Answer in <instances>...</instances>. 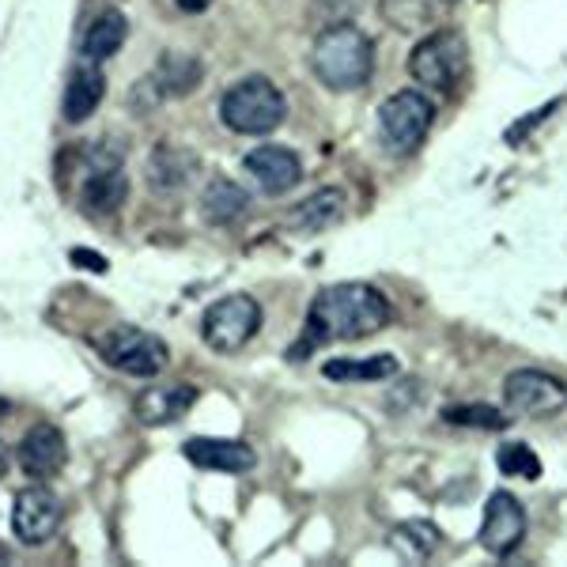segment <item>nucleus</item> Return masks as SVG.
<instances>
[{
    "label": "nucleus",
    "instance_id": "f257e3e1",
    "mask_svg": "<svg viewBox=\"0 0 567 567\" xmlns=\"http://www.w3.org/2000/svg\"><path fill=\"white\" fill-rule=\"evenodd\" d=\"M390 299L374 284L349 280L322 288L307 310V341L296 344L291 355L296 360L310 355V349L322 341H363V337H374L390 326Z\"/></svg>",
    "mask_w": 567,
    "mask_h": 567
},
{
    "label": "nucleus",
    "instance_id": "f03ea898",
    "mask_svg": "<svg viewBox=\"0 0 567 567\" xmlns=\"http://www.w3.org/2000/svg\"><path fill=\"white\" fill-rule=\"evenodd\" d=\"M310 69L322 80L329 91H355L371 80L374 69V50L368 31H360L355 23H329L315 39L310 50Z\"/></svg>",
    "mask_w": 567,
    "mask_h": 567
},
{
    "label": "nucleus",
    "instance_id": "7ed1b4c3",
    "mask_svg": "<svg viewBox=\"0 0 567 567\" xmlns=\"http://www.w3.org/2000/svg\"><path fill=\"white\" fill-rule=\"evenodd\" d=\"M219 117H224V125L231 133L269 136L288 117V103H284V91L272 80L246 76L235 87H227V95L219 99Z\"/></svg>",
    "mask_w": 567,
    "mask_h": 567
},
{
    "label": "nucleus",
    "instance_id": "20e7f679",
    "mask_svg": "<svg viewBox=\"0 0 567 567\" xmlns=\"http://www.w3.org/2000/svg\"><path fill=\"white\" fill-rule=\"evenodd\" d=\"M95 344L110 368L133 374V379H155L171 360L167 344L155 333H148V329H136V326H114L110 333L99 337Z\"/></svg>",
    "mask_w": 567,
    "mask_h": 567
},
{
    "label": "nucleus",
    "instance_id": "39448f33",
    "mask_svg": "<svg viewBox=\"0 0 567 567\" xmlns=\"http://www.w3.org/2000/svg\"><path fill=\"white\" fill-rule=\"evenodd\" d=\"M435 122V106L432 99L424 95V91H398V95H390L386 103L379 110V136L382 144H386V152L393 155H405L420 148V141L427 136Z\"/></svg>",
    "mask_w": 567,
    "mask_h": 567
},
{
    "label": "nucleus",
    "instance_id": "423d86ee",
    "mask_svg": "<svg viewBox=\"0 0 567 567\" xmlns=\"http://www.w3.org/2000/svg\"><path fill=\"white\" fill-rule=\"evenodd\" d=\"M261 329V303L254 296H227L205 310L200 322V337L219 355H235L254 341Z\"/></svg>",
    "mask_w": 567,
    "mask_h": 567
},
{
    "label": "nucleus",
    "instance_id": "0eeeda50",
    "mask_svg": "<svg viewBox=\"0 0 567 567\" xmlns=\"http://www.w3.org/2000/svg\"><path fill=\"white\" fill-rule=\"evenodd\" d=\"M409 72L432 91H454L465 72V42L454 31H435L409 53Z\"/></svg>",
    "mask_w": 567,
    "mask_h": 567
},
{
    "label": "nucleus",
    "instance_id": "6e6552de",
    "mask_svg": "<svg viewBox=\"0 0 567 567\" xmlns=\"http://www.w3.org/2000/svg\"><path fill=\"white\" fill-rule=\"evenodd\" d=\"M503 401H507L511 413L523 416H553L567 405V386L553 374L537 371V368H523L511 371L503 379Z\"/></svg>",
    "mask_w": 567,
    "mask_h": 567
},
{
    "label": "nucleus",
    "instance_id": "1a4fd4ad",
    "mask_svg": "<svg viewBox=\"0 0 567 567\" xmlns=\"http://www.w3.org/2000/svg\"><path fill=\"white\" fill-rule=\"evenodd\" d=\"M61 526V499L39 481L23 488L12 503V534L23 545H45Z\"/></svg>",
    "mask_w": 567,
    "mask_h": 567
},
{
    "label": "nucleus",
    "instance_id": "9d476101",
    "mask_svg": "<svg viewBox=\"0 0 567 567\" xmlns=\"http://www.w3.org/2000/svg\"><path fill=\"white\" fill-rule=\"evenodd\" d=\"M99 152L103 155H95V163H91V175L84 178L80 200H84L87 213L110 216L130 197V178H125V171H122V152H114V148H99Z\"/></svg>",
    "mask_w": 567,
    "mask_h": 567
},
{
    "label": "nucleus",
    "instance_id": "9b49d317",
    "mask_svg": "<svg viewBox=\"0 0 567 567\" xmlns=\"http://www.w3.org/2000/svg\"><path fill=\"white\" fill-rule=\"evenodd\" d=\"M526 537V507L511 492H492L481 523V545L492 556H511Z\"/></svg>",
    "mask_w": 567,
    "mask_h": 567
},
{
    "label": "nucleus",
    "instance_id": "f8f14e48",
    "mask_svg": "<svg viewBox=\"0 0 567 567\" xmlns=\"http://www.w3.org/2000/svg\"><path fill=\"white\" fill-rule=\"evenodd\" d=\"M243 167H246V175L272 197L296 189L299 178H303V159L291 148H280V144H261V148H254L243 159Z\"/></svg>",
    "mask_w": 567,
    "mask_h": 567
},
{
    "label": "nucleus",
    "instance_id": "ddd939ff",
    "mask_svg": "<svg viewBox=\"0 0 567 567\" xmlns=\"http://www.w3.org/2000/svg\"><path fill=\"white\" fill-rule=\"evenodd\" d=\"M69 462V446L65 435L53 424H34L31 432L20 439V470L31 481H50L65 470Z\"/></svg>",
    "mask_w": 567,
    "mask_h": 567
},
{
    "label": "nucleus",
    "instance_id": "4468645a",
    "mask_svg": "<svg viewBox=\"0 0 567 567\" xmlns=\"http://www.w3.org/2000/svg\"><path fill=\"white\" fill-rule=\"evenodd\" d=\"M189 462L197 470H213V473H250L258 465V454L250 451L239 439H205L194 435L186 446H182Z\"/></svg>",
    "mask_w": 567,
    "mask_h": 567
},
{
    "label": "nucleus",
    "instance_id": "2eb2a0df",
    "mask_svg": "<svg viewBox=\"0 0 567 567\" xmlns=\"http://www.w3.org/2000/svg\"><path fill=\"white\" fill-rule=\"evenodd\" d=\"M197 390L194 386H182V382H171V386H148L136 398V420L148 427H163V424H175L194 409Z\"/></svg>",
    "mask_w": 567,
    "mask_h": 567
},
{
    "label": "nucleus",
    "instance_id": "dca6fc26",
    "mask_svg": "<svg viewBox=\"0 0 567 567\" xmlns=\"http://www.w3.org/2000/svg\"><path fill=\"white\" fill-rule=\"evenodd\" d=\"M103 95H106V76L95 69V61H91V65L76 69L69 76L65 99H61V114H65V122H72V125L87 122V117L99 110V103H103Z\"/></svg>",
    "mask_w": 567,
    "mask_h": 567
},
{
    "label": "nucleus",
    "instance_id": "f3484780",
    "mask_svg": "<svg viewBox=\"0 0 567 567\" xmlns=\"http://www.w3.org/2000/svg\"><path fill=\"white\" fill-rule=\"evenodd\" d=\"M344 216V194L341 189H318L315 197H307L303 205L291 208L288 224L299 235H322L333 224H341Z\"/></svg>",
    "mask_w": 567,
    "mask_h": 567
},
{
    "label": "nucleus",
    "instance_id": "a211bd4d",
    "mask_svg": "<svg viewBox=\"0 0 567 567\" xmlns=\"http://www.w3.org/2000/svg\"><path fill=\"white\" fill-rule=\"evenodd\" d=\"M246 208H250V194L243 186H235L231 178H213L205 186V194H200V216L213 227L235 224V219L246 216Z\"/></svg>",
    "mask_w": 567,
    "mask_h": 567
},
{
    "label": "nucleus",
    "instance_id": "6ab92c4d",
    "mask_svg": "<svg viewBox=\"0 0 567 567\" xmlns=\"http://www.w3.org/2000/svg\"><path fill=\"white\" fill-rule=\"evenodd\" d=\"M197 171V155L186 148H175V144H163V148L152 152L148 159V182L163 194H175V189L186 186Z\"/></svg>",
    "mask_w": 567,
    "mask_h": 567
},
{
    "label": "nucleus",
    "instance_id": "aec40b11",
    "mask_svg": "<svg viewBox=\"0 0 567 567\" xmlns=\"http://www.w3.org/2000/svg\"><path fill=\"white\" fill-rule=\"evenodd\" d=\"M130 39V20L122 12H103L84 34V58L87 61H106Z\"/></svg>",
    "mask_w": 567,
    "mask_h": 567
},
{
    "label": "nucleus",
    "instance_id": "412c9836",
    "mask_svg": "<svg viewBox=\"0 0 567 567\" xmlns=\"http://www.w3.org/2000/svg\"><path fill=\"white\" fill-rule=\"evenodd\" d=\"M200 76H205V69H200L197 58H189V53H163L152 80L159 84L163 95H189V91H197Z\"/></svg>",
    "mask_w": 567,
    "mask_h": 567
},
{
    "label": "nucleus",
    "instance_id": "4be33fe9",
    "mask_svg": "<svg viewBox=\"0 0 567 567\" xmlns=\"http://www.w3.org/2000/svg\"><path fill=\"white\" fill-rule=\"evenodd\" d=\"M322 374L329 382H382L398 374L393 355H371V360H329Z\"/></svg>",
    "mask_w": 567,
    "mask_h": 567
},
{
    "label": "nucleus",
    "instance_id": "5701e85b",
    "mask_svg": "<svg viewBox=\"0 0 567 567\" xmlns=\"http://www.w3.org/2000/svg\"><path fill=\"white\" fill-rule=\"evenodd\" d=\"M443 420L458 427H484V432H503V427H507V416L492 405H451L443 413Z\"/></svg>",
    "mask_w": 567,
    "mask_h": 567
},
{
    "label": "nucleus",
    "instance_id": "b1692460",
    "mask_svg": "<svg viewBox=\"0 0 567 567\" xmlns=\"http://www.w3.org/2000/svg\"><path fill=\"white\" fill-rule=\"evenodd\" d=\"M496 462H499V470L507 473V477H523V481H537V477H542V462H537V454L529 451L526 443L499 446Z\"/></svg>",
    "mask_w": 567,
    "mask_h": 567
},
{
    "label": "nucleus",
    "instance_id": "393cba45",
    "mask_svg": "<svg viewBox=\"0 0 567 567\" xmlns=\"http://www.w3.org/2000/svg\"><path fill=\"white\" fill-rule=\"evenodd\" d=\"M382 16L401 31H420L432 20V4L427 0H382Z\"/></svg>",
    "mask_w": 567,
    "mask_h": 567
},
{
    "label": "nucleus",
    "instance_id": "a878e982",
    "mask_svg": "<svg viewBox=\"0 0 567 567\" xmlns=\"http://www.w3.org/2000/svg\"><path fill=\"white\" fill-rule=\"evenodd\" d=\"M72 261L80 265V269H95V272H103L106 269V261H103V254H87V250H72Z\"/></svg>",
    "mask_w": 567,
    "mask_h": 567
},
{
    "label": "nucleus",
    "instance_id": "bb28decb",
    "mask_svg": "<svg viewBox=\"0 0 567 567\" xmlns=\"http://www.w3.org/2000/svg\"><path fill=\"white\" fill-rule=\"evenodd\" d=\"M175 4L182 8V12H189V16H197V12H205L213 0H175Z\"/></svg>",
    "mask_w": 567,
    "mask_h": 567
},
{
    "label": "nucleus",
    "instance_id": "cd10ccee",
    "mask_svg": "<svg viewBox=\"0 0 567 567\" xmlns=\"http://www.w3.org/2000/svg\"><path fill=\"white\" fill-rule=\"evenodd\" d=\"M8 473V458H4V451H0V477Z\"/></svg>",
    "mask_w": 567,
    "mask_h": 567
},
{
    "label": "nucleus",
    "instance_id": "c85d7f7f",
    "mask_svg": "<svg viewBox=\"0 0 567 567\" xmlns=\"http://www.w3.org/2000/svg\"><path fill=\"white\" fill-rule=\"evenodd\" d=\"M8 413V401H0V416H4Z\"/></svg>",
    "mask_w": 567,
    "mask_h": 567
}]
</instances>
